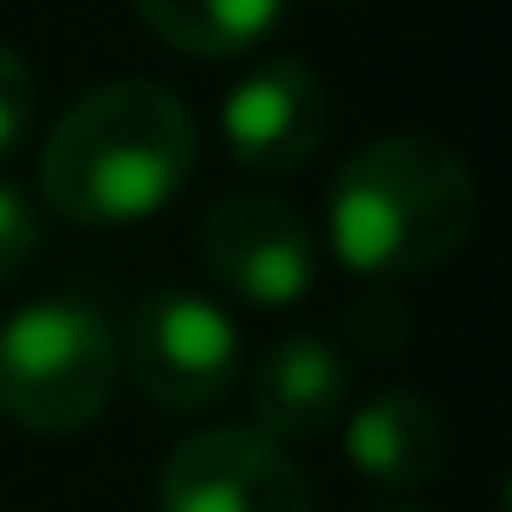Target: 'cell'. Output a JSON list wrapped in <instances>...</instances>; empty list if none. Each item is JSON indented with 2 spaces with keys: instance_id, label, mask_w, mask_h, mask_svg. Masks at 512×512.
I'll list each match as a JSON object with an SVG mask.
<instances>
[{
  "instance_id": "6da1fadb",
  "label": "cell",
  "mask_w": 512,
  "mask_h": 512,
  "mask_svg": "<svg viewBox=\"0 0 512 512\" xmlns=\"http://www.w3.org/2000/svg\"><path fill=\"white\" fill-rule=\"evenodd\" d=\"M195 117L163 85L117 78L52 124L39 150V195L52 214L85 227H130L163 214L195 175Z\"/></svg>"
},
{
  "instance_id": "7a4b0ae2",
  "label": "cell",
  "mask_w": 512,
  "mask_h": 512,
  "mask_svg": "<svg viewBox=\"0 0 512 512\" xmlns=\"http://www.w3.org/2000/svg\"><path fill=\"white\" fill-rule=\"evenodd\" d=\"M480 188L474 169L428 137H376L331 182V253L357 279H409L435 273L474 234Z\"/></svg>"
},
{
  "instance_id": "3957f363",
  "label": "cell",
  "mask_w": 512,
  "mask_h": 512,
  "mask_svg": "<svg viewBox=\"0 0 512 512\" xmlns=\"http://www.w3.org/2000/svg\"><path fill=\"white\" fill-rule=\"evenodd\" d=\"M124 350L85 299H33L0 318V415L33 435H78L117 396Z\"/></svg>"
},
{
  "instance_id": "277c9868",
  "label": "cell",
  "mask_w": 512,
  "mask_h": 512,
  "mask_svg": "<svg viewBox=\"0 0 512 512\" xmlns=\"http://www.w3.org/2000/svg\"><path fill=\"white\" fill-rule=\"evenodd\" d=\"M124 370L156 409L201 415L240 383V325L201 292H156L130 318Z\"/></svg>"
},
{
  "instance_id": "5b68a950",
  "label": "cell",
  "mask_w": 512,
  "mask_h": 512,
  "mask_svg": "<svg viewBox=\"0 0 512 512\" xmlns=\"http://www.w3.org/2000/svg\"><path fill=\"white\" fill-rule=\"evenodd\" d=\"M201 266L240 305L286 312L318 279V240L305 214L279 195H227L201 221Z\"/></svg>"
},
{
  "instance_id": "8992f818",
  "label": "cell",
  "mask_w": 512,
  "mask_h": 512,
  "mask_svg": "<svg viewBox=\"0 0 512 512\" xmlns=\"http://www.w3.org/2000/svg\"><path fill=\"white\" fill-rule=\"evenodd\" d=\"M163 512H312V480L253 428H201L169 454Z\"/></svg>"
},
{
  "instance_id": "52a82bcc",
  "label": "cell",
  "mask_w": 512,
  "mask_h": 512,
  "mask_svg": "<svg viewBox=\"0 0 512 512\" xmlns=\"http://www.w3.org/2000/svg\"><path fill=\"white\" fill-rule=\"evenodd\" d=\"M331 137V91L292 52L260 59L221 104V143L253 175H292L305 169Z\"/></svg>"
},
{
  "instance_id": "ba28073f",
  "label": "cell",
  "mask_w": 512,
  "mask_h": 512,
  "mask_svg": "<svg viewBox=\"0 0 512 512\" xmlns=\"http://www.w3.org/2000/svg\"><path fill=\"white\" fill-rule=\"evenodd\" d=\"M350 402V370L338 357V344L312 338H279L253 363V435L266 441H312L331 435Z\"/></svg>"
},
{
  "instance_id": "9c48e42d",
  "label": "cell",
  "mask_w": 512,
  "mask_h": 512,
  "mask_svg": "<svg viewBox=\"0 0 512 512\" xmlns=\"http://www.w3.org/2000/svg\"><path fill=\"white\" fill-rule=\"evenodd\" d=\"M344 454L370 487L409 493V487H428V480L441 474L448 435H441V415H435L428 396H415V389H383V396L350 409Z\"/></svg>"
},
{
  "instance_id": "30bf717a",
  "label": "cell",
  "mask_w": 512,
  "mask_h": 512,
  "mask_svg": "<svg viewBox=\"0 0 512 512\" xmlns=\"http://www.w3.org/2000/svg\"><path fill=\"white\" fill-rule=\"evenodd\" d=\"M143 26L188 59H234L279 26L286 0H137Z\"/></svg>"
},
{
  "instance_id": "8fae6325",
  "label": "cell",
  "mask_w": 512,
  "mask_h": 512,
  "mask_svg": "<svg viewBox=\"0 0 512 512\" xmlns=\"http://www.w3.org/2000/svg\"><path fill=\"white\" fill-rule=\"evenodd\" d=\"M33 111H39L33 65L20 59V46L0 39V169L26 150V137H33Z\"/></svg>"
},
{
  "instance_id": "7c38bea8",
  "label": "cell",
  "mask_w": 512,
  "mask_h": 512,
  "mask_svg": "<svg viewBox=\"0 0 512 512\" xmlns=\"http://www.w3.org/2000/svg\"><path fill=\"white\" fill-rule=\"evenodd\" d=\"M344 325H350V338H357L363 350H376V357L402 350V344H409V331H415V325H409V312H402V299H396L389 286L363 292V299L350 305V318H344Z\"/></svg>"
},
{
  "instance_id": "4fadbf2b",
  "label": "cell",
  "mask_w": 512,
  "mask_h": 512,
  "mask_svg": "<svg viewBox=\"0 0 512 512\" xmlns=\"http://www.w3.org/2000/svg\"><path fill=\"white\" fill-rule=\"evenodd\" d=\"M39 253V208L13 182H0V286L20 279Z\"/></svg>"
},
{
  "instance_id": "5bb4252c",
  "label": "cell",
  "mask_w": 512,
  "mask_h": 512,
  "mask_svg": "<svg viewBox=\"0 0 512 512\" xmlns=\"http://www.w3.org/2000/svg\"><path fill=\"white\" fill-rule=\"evenodd\" d=\"M389 512H415V506H389Z\"/></svg>"
}]
</instances>
